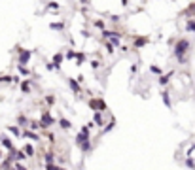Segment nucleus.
I'll use <instances>...</instances> for the list:
<instances>
[{"mask_svg":"<svg viewBox=\"0 0 195 170\" xmlns=\"http://www.w3.org/2000/svg\"><path fill=\"white\" fill-rule=\"evenodd\" d=\"M190 40H186V38H182V40H178L176 42V46H174V57H176V61L178 62H186V55H187V51H190Z\"/></svg>","mask_w":195,"mask_h":170,"instance_id":"1","label":"nucleus"},{"mask_svg":"<svg viewBox=\"0 0 195 170\" xmlns=\"http://www.w3.org/2000/svg\"><path fill=\"white\" fill-rule=\"evenodd\" d=\"M76 144L80 146V150H82L83 153H87V151L91 150V142H89V136H83L82 132L76 136Z\"/></svg>","mask_w":195,"mask_h":170,"instance_id":"2","label":"nucleus"},{"mask_svg":"<svg viewBox=\"0 0 195 170\" xmlns=\"http://www.w3.org/2000/svg\"><path fill=\"white\" fill-rule=\"evenodd\" d=\"M38 123H40V129H49V127L55 123V119L49 115V112H44V113L40 115V121H38Z\"/></svg>","mask_w":195,"mask_h":170,"instance_id":"3","label":"nucleus"},{"mask_svg":"<svg viewBox=\"0 0 195 170\" xmlns=\"http://www.w3.org/2000/svg\"><path fill=\"white\" fill-rule=\"evenodd\" d=\"M89 108L95 110V112H104L106 110V102L102 98H91L89 100Z\"/></svg>","mask_w":195,"mask_h":170,"instance_id":"4","label":"nucleus"},{"mask_svg":"<svg viewBox=\"0 0 195 170\" xmlns=\"http://www.w3.org/2000/svg\"><path fill=\"white\" fill-rule=\"evenodd\" d=\"M31 55H32L31 49H19V65H27Z\"/></svg>","mask_w":195,"mask_h":170,"instance_id":"5","label":"nucleus"},{"mask_svg":"<svg viewBox=\"0 0 195 170\" xmlns=\"http://www.w3.org/2000/svg\"><path fill=\"white\" fill-rule=\"evenodd\" d=\"M93 125L104 127V119H102V113H100V112H95V113H93Z\"/></svg>","mask_w":195,"mask_h":170,"instance_id":"6","label":"nucleus"},{"mask_svg":"<svg viewBox=\"0 0 195 170\" xmlns=\"http://www.w3.org/2000/svg\"><path fill=\"white\" fill-rule=\"evenodd\" d=\"M68 87H70L72 91H74L76 95H80V93H82V89H80V83H78L76 80H72V77L68 80Z\"/></svg>","mask_w":195,"mask_h":170,"instance_id":"7","label":"nucleus"},{"mask_svg":"<svg viewBox=\"0 0 195 170\" xmlns=\"http://www.w3.org/2000/svg\"><path fill=\"white\" fill-rule=\"evenodd\" d=\"M148 44V36H140V38H135V42H133V46L138 49V47H142V46H146Z\"/></svg>","mask_w":195,"mask_h":170,"instance_id":"8","label":"nucleus"},{"mask_svg":"<svg viewBox=\"0 0 195 170\" xmlns=\"http://www.w3.org/2000/svg\"><path fill=\"white\" fill-rule=\"evenodd\" d=\"M63 59H64V55H63V53H55V55H53V62H51V65H53L55 68H61Z\"/></svg>","mask_w":195,"mask_h":170,"instance_id":"9","label":"nucleus"},{"mask_svg":"<svg viewBox=\"0 0 195 170\" xmlns=\"http://www.w3.org/2000/svg\"><path fill=\"white\" fill-rule=\"evenodd\" d=\"M161 100H163V104L167 106V108H172V104H171V96H169L167 91H163V93H161Z\"/></svg>","mask_w":195,"mask_h":170,"instance_id":"10","label":"nucleus"},{"mask_svg":"<svg viewBox=\"0 0 195 170\" xmlns=\"http://www.w3.org/2000/svg\"><path fill=\"white\" fill-rule=\"evenodd\" d=\"M59 127H61V129H64V131H68V129H72V123L68 121V119L61 117V119H59Z\"/></svg>","mask_w":195,"mask_h":170,"instance_id":"11","label":"nucleus"},{"mask_svg":"<svg viewBox=\"0 0 195 170\" xmlns=\"http://www.w3.org/2000/svg\"><path fill=\"white\" fill-rule=\"evenodd\" d=\"M21 91L27 95V93H31V80H23L21 81Z\"/></svg>","mask_w":195,"mask_h":170,"instance_id":"12","label":"nucleus"},{"mask_svg":"<svg viewBox=\"0 0 195 170\" xmlns=\"http://www.w3.org/2000/svg\"><path fill=\"white\" fill-rule=\"evenodd\" d=\"M23 136H25V138H31V140H40V138H38V134L32 132V131H28V129H25V131H23Z\"/></svg>","mask_w":195,"mask_h":170,"instance_id":"13","label":"nucleus"},{"mask_svg":"<svg viewBox=\"0 0 195 170\" xmlns=\"http://www.w3.org/2000/svg\"><path fill=\"white\" fill-rule=\"evenodd\" d=\"M186 30L195 34V19H187V23H186Z\"/></svg>","mask_w":195,"mask_h":170,"instance_id":"14","label":"nucleus"},{"mask_svg":"<svg viewBox=\"0 0 195 170\" xmlns=\"http://www.w3.org/2000/svg\"><path fill=\"white\" fill-rule=\"evenodd\" d=\"M0 140H2V146H4V147H8L10 151L13 150V144H11V140H10L8 136H2V138H0Z\"/></svg>","mask_w":195,"mask_h":170,"instance_id":"15","label":"nucleus"},{"mask_svg":"<svg viewBox=\"0 0 195 170\" xmlns=\"http://www.w3.org/2000/svg\"><path fill=\"white\" fill-rule=\"evenodd\" d=\"M171 76H172V72H167L165 76H159V85H167L169 80H171Z\"/></svg>","mask_w":195,"mask_h":170,"instance_id":"16","label":"nucleus"},{"mask_svg":"<svg viewBox=\"0 0 195 170\" xmlns=\"http://www.w3.org/2000/svg\"><path fill=\"white\" fill-rule=\"evenodd\" d=\"M23 153H27V157H31V155H34V147H32L31 144H25V147H23Z\"/></svg>","mask_w":195,"mask_h":170,"instance_id":"17","label":"nucleus"},{"mask_svg":"<svg viewBox=\"0 0 195 170\" xmlns=\"http://www.w3.org/2000/svg\"><path fill=\"white\" fill-rule=\"evenodd\" d=\"M49 28H51V30H63L64 23H61V21H59V23H51V25H49Z\"/></svg>","mask_w":195,"mask_h":170,"instance_id":"18","label":"nucleus"},{"mask_svg":"<svg viewBox=\"0 0 195 170\" xmlns=\"http://www.w3.org/2000/svg\"><path fill=\"white\" fill-rule=\"evenodd\" d=\"M114 127H115V119H112V121L108 123V125H104V129H102V132H104V134H106V132H110V131L114 129Z\"/></svg>","mask_w":195,"mask_h":170,"instance_id":"19","label":"nucleus"},{"mask_svg":"<svg viewBox=\"0 0 195 170\" xmlns=\"http://www.w3.org/2000/svg\"><path fill=\"white\" fill-rule=\"evenodd\" d=\"M17 123H19V127H27V125H28V119H27L25 115H19V117H17Z\"/></svg>","mask_w":195,"mask_h":170,"instance_id":"20","label":"nucleus"},{"mask_svg":"<svg viewBox=\"0 0 195 170\" xmlns=\"http://www.w3.org/2000/svg\"><path fill=\"white\" fill-rule=\"evenodd\" d=\"M17 70H19L21 76H28V74H31V72H28V68H25L23 65H17Z\"/></svg>","mask_w":195,"mask_h":170,"instance_id":"21","label":"nucleus"},{"mask_svg":"<svg viewBox=\"0 0 195 170\" xmlns=\"http://www.w3.org/2000/svg\"><path fill=\"white\" fill-rule=\"evenodd\" d=\"M53 161H55V155H53L51 151H47V153H46V162H47V165H51Z\"/></svg>","mask_w":195,"mask_h":170,"instance_id":"22","label":"nucleus"},{"mask_svg":"<svg viewBox=\"0 0 195 170\" xmlns=\"http://www.w3.org/2000/svg\"><path fill=\"white\" fill-rule=\"evenodd\" d=\"M186 13H187V15H191L190 19H193V17H195V4H193V6L190 4V8H187V10H186Z\"/></svg>","mask_w":195,"mask_h":170,"instance_id":"23","label":"nucleus"},{"mask_svg":"<svg viewBox=\"0 0 195 170\" xmlns=\"http://www.w3.org/2000/svg\"><path fill=\"white\" fill-rule=\"evenodd\" d=\"M186 166L187 168H191V170H195V161L190 157V159H186Z\"/></svg>","mask_w":195,"mask_h":170,"instance_id":"24","label":"nucleus"},{"mask_svg":"<svg viewBox=\"0 0 195 170\" xmlns=\"http://www.w3.org/2000/svg\"><path fill=\"white\" fill-rule=\"evenodd\" d=\"M27 157V155L23 153V150H21V151H15V161H23Z\"/></svg>","mask_w":195,"mask_h":170,"instance_id":"25","label":"nucleus"},{"mask_svg":"<svg viewBox=\"0 0 195 170\" xmlns=\"http://www.w3.org/2000/svg\"><path fill=\"white\" fill-rule=\"evenodd\" d=\"M11 80H13L11 76H0V83H10Z\"/></svg>","mask_w":195,"mask_h":170,"instance_id":"26","label":"nucleus"},{"mask_svg":"<svg viewBox=\"0 0 195 170\" xmlns=\"http://www.w3.org/2000/svg\"><path fill=\"white\" fill-rule=\"evenodd\" d=\"M47 10H59V4H57V2H47Z\"/></svg>","mask_w":195,"mask_h":170,"instance_id":"27","label":"nucleus"},{"mask_svg":"<svg viewBox=\"0 0 195 170\" xmlns=\"http://www.w3.org/2000/svg\"><path fill=\"white\" fill-rule=\"evenodd\" d=\"M46 102H47L49 106H53V104H55V96H53V95H47V96H46Z\"/></svg>","mask_w":195,"mask_h":170,"instance_id":"28","label":"nucleus"},{"mask_svg":"<svg viewBox=\"0 0 195 170\" xmlns=\"http://www.w3.org/2000/svg\"><path fill=\"white\" fill-rule=\"evenodd\" d=\"M8 131H10L11 134H15V136H19V134H21V132H19V129H17V127H13V125H11V127H8Z\"/></svg>","mask_w":195,"mask_h":170,"instance_id":"29","label":"nucleus"},{"mask_svg":"<svg viewBox=\"0 0 195 170\" xmlns=\"http://www.w3.org/2000/svg\"><path fill=\"white\" fill-rule=\"evenodd\" d=\"M114 34H115V32H112V30H102V38H104V40H108L110 36H114Z\"/></svg>","mask_w":195,"mask_h":170,"instance_id":"30","label":"nucleus"},{"mask_svg":"<svg viewBox=\"0 0 195 170\" xmlns=\"http://www.w3.org/2000/svg\"><path fill=\"white\" fill-rule=\"evenodd\" d=\"M150 70H151L154 74H159V76H161V72H163V70H161L159 66H155V65H154V66H150Z\"/></svg>","mask_w":195,"mask_h":170,"instance_id":"31","label":"nucleus"},{"mask_svg":"<svg viewBox=\"0 0 195 170\" xmlns=\"http://www.w3.org/2000/svg\"><path fill=\"white\" fill-rule=\"evenodd\" d=\"M46 170H61V166H57L55 162H51V165H46Z\"/></svg>","mask_w":195,"mask_h":170,"instance_id":"32","label":"nucleus"},{"mask_svg":"<svg viewBox=\"0 0 195 170\" xmlns=\"http://www.w3.org/2000/svg\"><path fill=\"white\" fill-rule=\"evenodd\" d=\"M28 123H31V125H28V127H31L32 131H36V129H40V123H38V121H28Z\"/></svg>","mask_w":195,"mask_h":170,"instance_id":"33","label":"nucleus"},{"mask_svg":"<svg viewBox=\"0 0 195 170\" xmlns=\"http://www.w3.org/2000/svg\"><path fill=\"white\" fill-rule=\"evenodd\" d=\"M2 168H4V170H11V162H10L8 159H6V161L2 162Z\"/></svg>","mask_w":195,"mask_h":170,"instance_id":"34","label":"nucleus"},{"mask_svg":"<svg viewBox=\"0 0 195 170\" xmlns=\"http://www.w3.org/2000/svg\"><path fill=\"white\" fill-rule=\"evenodd\" d=\"M95 27L100 28V30H104V21H102V19H100V21H95Z\"/></svg>","mask_w":195,"mask_h":170,"instance_id":"35","label":"nucleus"},{"mask_svg":"<svg viewBox=\"0 0 195 170\" xmlns=\"http://www.w3.org/2000/svg\"><path fill=\"white\" fill-rule=\"evenodd\" d=\"M76 62H78V66L83 62V53H78V55H76Z\"/></svg>","mask_w":195,"mask_h":170,"instance_id":"36","label":"nucleus"},{"mask_svg":"<svg viewBox=\"0 0 195 170\" xmlns=\"http://www.w3.org/2000/svg\"><path fill=\"white\" fill-rule=\"evenodd\" d=\"M64 57H67V59H74V57H76V53L72 51V49H68V51H67V55H64Z\"/></svg>","mask_w":195,"mask_h":170,"instance_id":"37","label":"nucleus"},{"mask_svg":"<svg viewBox=\"0 0 195 170\" xmlns=\"http://www.w3.org/2000/svg\"><path fill=\"white\" fill-rule=\"evenodd\" d=\"M11 170H27V168H25L23 165H19V162H15V166H13Z\"/></svg>","mask_w":195,"mask_h":170,"instance_id":"38","label":"nucleus"},{"mask_svg":"<svg viewBox=\"0 0 195 170\" xmlns=\"http://www.w3.org/2000/svg\"><path fill=\"white\" fill-rule=\"evenodd\" d=\"M91 66H93V68H95V70H97V68L100 66V62H99V61H93V62H91Z\"/></svg>","mask_w":195,"mask_h":170,"instance_id":"39","label":"nucleus"},{"mask_svg":"<svg viewBox=\"0 0 195 170\" xmlns=\"http://www.w3.org/2000/svg\"><path fill=\"white\" fill-rule=\"evenodd\" d=\"M89 2V0H80V4H87Z\"/></svg>","mask_w":195,"mask_h":170,"instance_id":"40","label":"nucleus"},{"mask_svg":"<svg viewBox=\"0 0 195 170\" xmlns=\"http://www.w3.org/2000/svg\"><path fill=\"white\" fill-rule=\"evenodd\" d=\"M127 2H129V0H121V4H123V6H127Z\"/></svg>","mask_w":195,"mask_h":170,"instance_id":"41","label":"nucleus"},{"mask_svg":"<svg viewBox=\"0 0 195 170\" xmlns=\"http://www.w3.org/2000/svg\"><path fill=\"white\" fill-rule=\"evenodd\" d=\"M0 159H2V153H0Z\"/></svg>","mask_w":195,"mask_h":170,"instance_id":"42","label":"nucleus"},{"mask_svg":"<svg viewBox=\"0 0 195 170\" xmlns=\"http://www.w3.org/2000/svg\"><path fill=\"white\" fill-rule=\"evenodd\" d=\"M61 170H67V168H61Z\"/></svg>","mask_w":195,"mask_h":170,"instance_id":"43","label":"nucleus"}]
</instances>
